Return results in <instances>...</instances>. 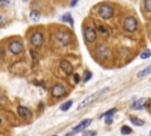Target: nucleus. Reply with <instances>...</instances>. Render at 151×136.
Wrapping results in <instances>:
<instances>
[{
    "instance_id": "39448f33",
    "label": "nucleus",
    "mask_w": 151,
    "mask_h": 136,
    "mask_svg": "<svg viewBox=\"0 0 151 136\" xmlns=\"http://www.w3.org/2000/svg\"><path fill=\"white\" fill-rule=\"evenodd\" d=\"M98 14L100 18L103 19H110L113 17V8L109 5H102L99 8H98Z\"/></svg>"
},
{
    "instance_id": "393cba45",
    "label": "nucleus",
    "mask_w": 151,
    "mask_h": 136,
    "mask_svg": "<svg viewBox=\"0 0 151 136\" xmlns=\"http://www.w3.org/2000/svg\"><path fill=\"white\" fill-rule=\"evenodd\" d=\"M8 4H10L8 0H0V7L1 6H7Z\"/></svg>"
},
{
    "instance_id": "f8f14e48",
    "label": "nucleus",
    "mask_w": 151,
    "mask_h": 136,
    "mask_svg": "<svg viewBox=\"0 0 151 136\" xmlns=\"http://www.w3.org/2000/svg\"><path fill=\"white\" fill-rule=\"evenodd\" d=\"M146 101H147V98H139V99H137L136 102H133L132 108H133V109H142V108L145 106Z\"/></svg>"
},
{
    "instance_id": "dca6fc26",
    "label": "nucleus",
    "mask_w": 151,
    "mask_h": 136,
    "mask_svg": "<svg viewBox=\"0 0 151 136\" xmlns=\"http://www.w3.org/2000/svg\"><path fill=\"white\" fill-rule=\"evenodd\" d=\"M71 105H72V101H67L64 104L60 105V110H62V111H66V110H69V109L71 108Z\"/></svg>"
},
{
    "instance_id": "9b49d317",
    "label": "nucleus",
    "mask_w": 151,
    "mask_h": 136,
    "mask_svg": "<svg viewBox=\"0 0 151 136\" xmlns=\"http://www.w3.org/2000/svg\"><path fill=\"white\" fill-rule=\"evenodd\" d=\"M60 69L66 75H71L73 72V66L69 61H62L60 62Z\"/></svg>"
},
{
    "instance_id": "2f4dec72",
    "label": "nucleus",
    "mask_w": 151,
    "mask_h": 136,
    "mask_svg": "<svg viewBox=\"0 0 151 136\" xmlns=\"http://www.w3.org/2000/svg\"><path fill=\"white\" fill-rule=\"evenodd\" d=\"M149 135H150V136H151V130H150V132H149Z\"/></svg>"
},
{
    "instance_id": "a878e982",
    "label": "nucleus",
    "mask_w": 151,
    "mask_h": 136,
    "mask_svg": "<svg viewBox=\"0 0 151 136\" xmlns=\"http://www.w3.org/2000/svg\"><path fill=\"white\" fill-rule=\"evenodd\" d=\"M105 123H106L107 125H110V124L112 123V117H111V116H107V117H105Z\"/></svg>"
},
{
    "instance_id": "20e7f679",
    "label": "nucleus",
    "mask_w": 151,
    "mask_h": 136,
    "mask_svg": "<svg viewBox=\"0 0 151 136\" xmlns=\"http://www.w3.org/2000/svg\"><path fill=\"white\" fill-rule=\"evenodd\" d=\"M55 40L60 46H67L71 43V36L67 32H58Z\"/></svg>"
},
{
    "instance_id": "cd10ccee",
    "label": "nucleus",
    "mask_w": 151,
    "mask_h": 136,
    "mask_svg": "<svg viewBox=\"0 0 151 136\" xmlns=\"http://www.w3.org/2000/svg\"><path fill=\"white\" fill-rule=\"evenodd\" d=\"M79 80H80V77H79V75H74V82H76V83H79Z\"/></svg>"
},
{
    "instance_id": "2eb2a0df",
    "label": "nucleus",
    "mask_w": 151,
    "mask_h": 136,
    "mask_svg": "<svg viewBox=\"0 0 151 136\" xmlns=\"http://www.w3.org/2000/svg\"><path fill=\"white\" fill-rule=\"evenodd\" d=\"M151 73V65L150 66H147V68H145L143 71H140L137 76L139 77V78H142V77H145V76H147V75H150Z\"/></svg>"
},
{
    "instance_id": "c85d7f7f",
    "label": "nucleus",
    "mask_w": 151,
    "mask_h": 136,
    "mask_svg": "<svg viewBox=\"0 0 151 136\" xmlns=\"http://www.w3.org/2000/svg\"><path fill=\"white\" fill-rule=\"evenodd\" d=\"M5 23H6L5 18H4L3 16H0V25H3V24H5Z\"/></svg>"
},
{
    "instance_id": "423d86ee",
    "label": "nucleus",
    "mask_w": 151,
    "mask_h": 136,
    "mask_svg": "<svg viewBox=\"0 0 151 136\" xmlns=\"http://www.w3.org/2000/svg\"><path fill=\"white\" fill-rule=\"evenodd\" d=\"M8 51L13 54H19L24 51V45L21 42H18V40H14L12 42L10 45H8Z\"/></svg>"
},
{
    "instance_id": "aec40b11",
    "label": "nucleus",
    "mask_w": 151,
    "mask_h": 136,
    "mask_svg": "<svg viewBox=\"0 0 151 136\" xmlns=\"http://www.w3.org/2000/svg\"><path fill=\"white\" fill-rule=\"evenodd\" d=\"M150 56H151V51H150V50H145L144 52H142L140 58H142V59H147Z\"/></svg>"
},
{
    "instance_id": "6e6552de",
    "label": "nucleus",
    "mask_w": 151,
    "mask_h": 136,
    "mask_svg": "<svg viewBox=\"0 0 151 136\" xmlns=\"http://www.w3.org/2000/svg\"><path fill=\"white\" fill-rule=\"evenodd\" d=\"M51 92H52V96H53V97L59 98V97H62V96L65 95L66 89H65V87L62 85V84H55V85L52 88V91H51Z\"/></svg>"
},
{
    "instance_id": "0eeeda50",
    "label": "nucleus",
    "mask_w": 151,
    "mask_h": 136,
    "mask_svg": "<svg viewBox=\"0 0 151 136\" xmlns=\"http://www.w3.org/2000/svg\"><path fill=\"white\" fill-rule=\"evenodd\" d=\"M31 43H32L33 46L40 47L43 45V43H44V36H43V33H40V32L33 33L32 37H31Z\"/></svg>"
},
{
    "instance_id": "f03ea898",
    "label": "nucleus",
    "mask_w": 151,
    "mask_h": 136,
    "mask_svg": "<svg viewBox=\"0 0 151 136\" xmlns=\"http://www.w3.org/2000/svg\"><path fill=\"white\" fill-rule=\"evenodd\" d=\"M123 26H124V29L125 31L128 32H135L137 30V27H138V23H137V19L135 17H126L124 19V23H123Z\"/></svg>"
},
{
    "instance_id": "9d476101",
    "label": "nucleus",
    "mask_w": 151,
    "mask_h": 136,
    "mask_svg": "<svg viewBox=\"0 0 151 136\" xmlns=\"http://www.w3.org/2000/svg\"><path fill=\"white\" fill-rule=\"evenodd\" d=\"M17 111H18V114H19V116L21 117V118H24V120H28V118H31L32 117V113L29 111V109L28 108H26V106H18V109H17Z\"/></svg>"
},
{
    "instance_id": "ddd939ff",
    "label": "nucleus",
    "mask_w": 151,
    "mask_h": 136,
    "mask_svg": "<svg viewBox=\"0 0 151 136\" xmlns=\"http://www.w3.org/2000/svg\"><path fill=\"white\" fill-rule=\"evenodd\" d=\"M130 121H131L135 125H137V127H140V125L144 124V121H142L140 118H138V117H136V116H130Z\"/></svg>"
},
{
    "instance_id": "473e14b6",
    "label": "nucleus",
    "mask_w": 151,
    "mask_h": 136,
    "mask_svg": "<svg viewBox=\"0 0 151 136\" xmlns=\"http://www.w3.org/2000/svg\"><path fill=\"white\" fill-rule=\"evenodd\" d=\"M0 123H1V118H0Z\"/></svg>"
},
{
    "instance_id": "c756f323",
    "label": "nucleus",
    "mask_w": 151,
    "mask_h": 136,
    "mask_svg": "<svg viewBox=\"0 0 151 136\" xmlns=\"http://www.w3.org/2000/svg\"><path fill=\"white\" fill-rule=\"evenodd\" d=\"M65 136H73V132H70V134H67V135H65Z\"/></svg>"
},
{
    "instance_id": "412c9836",
    "label": "nucleus",
    "mask_w": 151,
    "mask_h": 136,
    "mask_svg": "<svg viewBox=\"0 0 151 136\" xmlns=\"http://www.w3.org/2000/svg\"><path fill=\"white\" fill-rule=\"evenodd\" d=\"M116 111H117V109H116V108H113V109H110V110H109V111H106V113H104V114H103L102 116H103V117H107V116H112V115H113V114H114Z\"/></svg>"
},
{
    "instance_id": "5701e85b",
    "label": "nucleus",
    "mask_w": 151,
    "mask_h": 136,
    "mask_svg": "<svg viewBox=\"0 0 151 136\" xmlns=\"http://www.w3.org/2000/svg\"><path fill=\"white\" fill-rule=\"evenodd\" d=\"M91 77H92V73L90 72V71H86V72H85V75H84V77H83L84 83H85V82H88L90 79H91Z\"/></svg>"
},
{
    "instance_id": "7ed1b4c3",
    "label": "nucleus",
    "mask_w": 151,
    "mask_h": 136,
    "mask_svg": "<svg viewBox=\"0 0 151 136\" xmlns=\"http://www.w3.org/2000/svg\"><path fill=\"white\" fill-rule=\"evenodd\" d=\"M84 39L87 43H93L97 39V32L93 27L91 26H86L84 29Z\"/></svg>"
},
{
    "instance_id": "4468645a",
    "label": "nucleus",
    "mask_w": 151,
    "mask_h": 136,
    "mask_svg": "<svg viewBox=\"0 0 151 136\" xmlns=\"http://www.w3.org/2000/svg\"><path fill=\"white\" fill-rule=\"evenodd\" d=\"M62 20H63V21H65V23H69L71 26H73V20H72V17H71V14H70V13L64 14V16L62 17Z\"/></svg>"
},
{
    "instance_id": "f3484780",
    "label": "nucleus",
    "mask_w": 151,
    "mask_h": 136,
    "mask_svg": "<svg viewBox=\"0 0 151 136\" xmlns=\"http://www.w3.org/2000/svg\"><path fill=\"white\" fill-rule=\"evenodd\" d=\"M29 17H31V19H32L33 21H38V20L40 19V13L37 12V11H32L31 13H29Z\"/></svg>"
},
{
    "instance_id": "b1692460",
    "label": "nucleus",
    "mask_w": 151,
    "mask_h": 136,
    "mask_svg": "<svg viewBox=\"0 0 151 136\" xmlns=\"http://www.w3.org/2000/svg\"><path fill=\"white\" fill-rule=\"evenodd\" d=\"M96 135H97L96 131H85L83 134V136H96Z\"/></svg>"
},
{
    "instance_id": "1a4fd4ad",
    "label": "nucleus",
    "mask_w": 151,
    "mask_h": 136,
    "mask_svg": "<svg viewBox=\"0 0 151 136\" xmlns=\"http://www.w3.org/2000/svg\"><path fill=\"white\" fill-rule=\"evenodd\" d=\"M91 122H92V120H91V118L83 120L78 125H76V127L72 129V132H73V134H76V132H79V131H81V130H85L90 124H91Z\"/></svg>"
},
{
    "instance_id": "a211bd4d",
    "label": "nucleus",
    "mask_w": 151,
    "mask_h": 136,
    "mask_svg": "<svg viewBox=\"0 0 151 136\" xmlns=\"http://www.w3.org/2000/svg\"><path fill=\"white\" fill-rule=\"evenodd\" d=\"M120 132H122L123 135H129V134L132 132V129L130 127H128V125H123L122 129H120Z\"/></svg>"
},
{
    "instance_id": "bb28decb",
    "label": "nucleus",
    "mask_w": 151,
    "mask_h": 136,
    "mask_svg": "<svg viewBox=\"0 0 151 136\" xmlns=\"http://www.w3.org/2000/svg\"><path fill=\"white\" fill-rule=\"evenodd\" d=\"M78 1H79V0H72L71 4H70V6H71V7H74V6L78 4Z\"/></svg>"
},
{
    "instance_id": "4be33fe9",
    "label": "nucleus",
    "mask_w": 151,
    "mask_h": 136,
    "mask_svg": "<svg viewBox=\"0 0 151 136\" xmlns=\"http://www.w3.org/2000/svg\"><path fill=\"white\" fill-rule=\"evenodd\" d=\"M144 8L147 12H151V0H144Z\"/></svg>"
},
{
    "instance_id": "f257e3e1",
    "label": "nucleus",
    "mask_w": 151,
    "mask_h": 136,
    "mask_svg": "<svg viewBox=\"0 0 151 136\" xmlns=\"http://www.w3.org/2000/svg\"><path fill=\"white\" fill-rule=\"evenodd\" d=\"M106 91H109V88H105V89H102V90H99L98 92H96V94H93V95H90V96H87L79 105H78V110H80V109H83V108H85V106H87L88 104H91L92 102H95L102 94H104V92H106Z\"/></svg>"
},
{
    "instance_id": "7c9ffc66",
    "label": "nucleus",
    "mask_w": 151,
    "mask_h": 136,
    "mask_svg": "<svg viewBox=\"0 0 151 136\" xmlns=\"http://www.w3.org/2000/svg\"><path fill=\"white\" fill-rule=\"evenodd\" d=\"M21 1H24V3H27V1H28V0H21Z\"/></svg>"
},
{
    "instance_id": "6ab92c4d",
    "label": "nucleus",
    "mask_w": 151,
    "mask_h": 136,
    "mask_svg": "<svg viewBox=\"0 0 151 136\" xmlns=\"http://www.w3.org/2000/svg\"><path fill=\"white\" fill-rule=\"evenodd\" d=\"M98 30H99L103 35H105V36H109V35H110V31L106 29V26H104V25H99V26H98Z\"/></svg>"
}]
</instances>
